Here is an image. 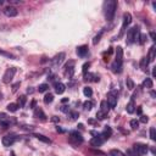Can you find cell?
I'll return each mask as SVG.
<instances>
[{"instance_id":"obj_30","label":"cell","mask_w":156,"mask_h":156,"mask_svg":"<svg viewBox=\"0 0 156 156\" xmlns=\"http://www.w3.org/2000/svg\"><path fill=\"white\" fill-rule=\"evenodd\" d=\"M52 100H54V95L50 94V93L44 96V102H45V104H50V102H52Z\"/></svg>"},{"instance_id":"obj_48","label":"cell","mask_w":156,"mask_h":156,"mask_svg":"<svg viewBox=\"0 0 156 156\" xmlns=\"http://www.w3.org/2000/svg\"><path fill=\"white\" fill-rule=\"evenodd\" d=\"M130 156H138V154L135 152V154H133V155H130Z\"/></svg>"},{"instance_id":"obj_21","label":"cell","mask_w":156,"mask_h":156,"mask_svg":"<svg viewBox=\"0 0 156 156\" xmlns=\"http://www.w3.org/2000/svg\"><path fill=\"white\" fill-rule=\"evenodd\" d=\"M147 65H149V60H147V57L145 56V57H143V58L140 60V68H141L143 71H146Z\"/></svg>"},{"instance_id":"obj_40","label":"cell","mask_w":156,"mask_h":156,"mask_svg":"<svg viewBox=\"0 0 156 156\" xmlns=\"http://www.w3.org/2000/svg\"><path fill=\"white\" fill-rule=\"evenodd\" d=\"M60 110H61L62 112H69V107H68V106H66V105L61 106V107H60Z\"/></svg>"},{"instance_id":"obj_49","label":"cell","mask_w":156,"mask_h":156,"mask_svg":"<svg viewBox=\"0 0 156 156\" xmlns=\"http://www.w3.org/2000/svg\"><path fill=\"white\" fill-rule=\"evenodd\" d=\"M11 156H15V155H13V154H12V155H11Z\"/></svg>"},{"instance_id":"obj_10","label":"cell","mask_w":156,"mask_h":156,"mask_svg":"<svg viewBox=\"0 0 156 156\" xmlns=\"http://www.w3.org/2000/svg\"><path fill=\"white\" fill-rule=\"evenodd\" d=\"M4 13H5V16H7V17H15V16H17V13H18V11H17V9L15 7V6H6L4 10Z\"/></svg>"},{"instance_id":"obj_32","label":"cell","mask_w":156,"mask_h":156,"mask_svg":"<svg viewBox=\"0 0 156 156\" xmlns=\"http://www.w3.org/2000/svg\"><path fill=\"white\" fill-rule=\"evenodd\" d=\"M106 117H107V113H106V112H102V111H100V110L96 112V118H98V119H105Z\"/></svg>"},{"instance_id":"obj_39","label":"cell","mask_w":156,"mask_h":156,"mask_svg":"<svg viewBox=\"0 0 156 156\" xmlns=\"http://www.w3.org/2000/svg\"><path fill=\"white\" fill-rule=\"evenodd\" d=\"M101 34H102V32H100V33H99V34H98V35H96V37L94 38V40H93V43H94V44H98V43H99V40H100V37H101Z\"/></svg>"},{"instance_id":"obj_31","label":"cell","mask_w":156,"mask_h":156,"mask_svg":"<svg viewBox=\"0 0 156 156\" xmlns=\"http://www.w3.org/2000/svg\"><path fill=\"white\" fill-rule=\"evenodd\" d=\"M17 108H18V105H17V104H13V102H12V104H9V105H7V110H9L10 112H16Z\"/></svg>"},{"instance_id":"obj_47","label":"cell","mask_w":156,"mask_h":156,"mask_svg":"<svg viewBox=\"0 0 156 156\" xmlns=\"http://www.w3.org/2000/svg\"><path fill=\"white\" fill-rule=\"evenodd\" d=\"M62 102H68V98H65V99H62Z\"/></svg>"},{"instance_id":"obj_23","label":"cell","mask_w":156,"mask_h":156,"mask_svg":"<svg viewBox=\"0 0 156 156\" xmlns=\"http://www.w3.org/2000/svg\"><path fill=\"white\" fill-rule=\"evenodd\" d=\"M26 101H27V98H26L24 95H21V96L17 99V105H18V107H23V106L26 105Z\"/></svg>"},{"instance_id":"obj_22","label":"cell","mask_w":156,"mask_h":156,"mask_svg":"<svg viewBox=\"0 0 156 156\" xmlns=\"http://www.w3.org/2000/svg\"><path fill=\"white\" fill-rule=\"evenodd\" d=\"M152 85H154V83H152L151 78H146V79H144V82H143V88H147V89H150V88H152Z\"/></svg>"},{"instance_id":"obj_14","label":"cell","mask_w":156,"mask_h":156,"mask_svg":"<svg viewBox=\"0 0 156 156\" xmlns=\"http://www.w3.org/2000/svg\"><path fill=\"white\" fill-rule=\"evenodd\" d=\"M123 61V50L121 46H117L116 49V57H115V62L117 63H122Z\"/></svg>"},{"instance_id":"obj_7","label":"cell","mask_w":156,"mask_h":156,"mask_svg":"<svg viewBox=\"0 0 156 156\" xmlns=\"http://www.w3.org/2000/svg\"><path fill=\"white\" fill-rule=\"evenodd\" d=\"M74 73V61H69L68 63H66L65 66V71H63V74L65 77L67 78H71Z\"/></svg>"},{"instance_id":"obj_9","label":"cell","mask_w":156,"mask_h":156,"mask_svg":"<svg viewBox=\"0 0 156 156\" xmlns=\"http://www.w3.org/2000/svg\"><path fill=\"white\" fill-rule=\"evenodd\" d=\"M134 151L138 155H146L147 151H149V147L145 144H135L134 145Z\"/></svg>"},{"instance_id":"obj_38","label":"cell","mask_w":156,"mask_h":156,"mask_svg":"<svg viewBox=\"0 0 156 156\" xmlns=\"http://www.w3.org/2000/svg\"><path fill=\"white\" fill-rule=\"evenodd\" d=\"M139 39H140L139 43H140V44H144L145 40H146V35H145V34H140V35H139Z\"/></svg>"},{"instance_id":"obj_24","label":"cell","mask_w":156,"mask_h":156,"mask_svg":"<svg viewBox=\"0 0 156 156\" xmlns=\"http://www.w3.org/2000/svg\"><path fill=\"white\" fill-rule=\"evenodd\" d=\"M108 105H107V102H106V100H102L101 101V104H100V111H102V112H108Z\"/></svg>"},{"instance_id":"obj_6","label":"cell","mask_w":156,"mask_h":156,"mask_svg":"<svg viewBox=\"0 0 156 156\" xmlns=\"http://www.w3.org/2000/svg\"><path fill=\"white\" fill-rule=\"evenodd\" d=\"M15 73H16V68H15V67L7 68V69L5 71V73H4V76H2V82H4L5 84H9V83L12 80Z\"/></svg>"},{"instance_id":"obj_28","label":"cell","mask_w":156,"mask_h":156,"mask_svg":"<svg viewBox=\"0 0 156 156\" xmlns=\"http://www.w3.org/2000/svg\"><path fill=\"white\" fill-rule=\"evenodd\" d=\"M83 94H84L85 96L90 98V96L93 95V90H91V88H89V87H84V88H83Z\"/></svg>"},{"instance_id":"obj_3","label":"cell","mask_w":156,"mask_h":156,"mask_svg":"<svg viewBox=\"0 0 156 156\" xmlns=\"http://www.w3.org/2000/svg\"><path fill=\"white\" fill-rule=\"evenodd\" d=\"M68 141H69L72 145H74V146L80 145V144L83 143V136H82L80 133H78V132H76V130H72V132L69 133Z\"/></svg>"},{"instance_id":"obj_42","label":"cell","mask_w":156,"mask_h":156,"mask_svg":"<svg viewBox=\"0 0 156 156\" xmlns=\"http://www.w3.org/2000/svg\"><path fill=\"white\" fill-rule=\"evenodd\" d=\"M18 87H20V83H16V84H13V87H12V91H16Z\"/></svg>"},{"instance_id":"obj_43","label":"cell","mask_w":156,"mask_h":156,"mask_svg":"<svg viewBox=\"0 0 156 156\" xmlns=\"http://www.w3.org/2000/svg\"><path fill=\"white\" fill-rule=\"evenodd\" d=\"M51 121H52V122H60V118H58L57 116H52V118H51Z\"/></svg>"},{"instance_id":"obj_11","label":"cell","mask_w":156,"mask_h":156,"mask_svg":"<svg viewBox=\"0 0 156 156\" xmlns=\"http://www.w3.org/2000/svg\"><path fill=\"white\" fill-rule=\"evenodd\" d=\"M63 58H65V54H63V52H60L58 55H56V56L51 60V65H52V67H58V66L63 62Z\"/></svg>"},{"instance_id":"obj_1","label":"cell","mask_w":156,"mask_h":156,"mask_svg":"<svg viewBox=\"0 0 156 156\" xmlns=\"http://www.w3.org/2000/svg\"><path fill=\"white\" fill-rule=\"evenodd\" d=\"M116 9H117V1L116 0H107L104 4V13L107 21H112L116 13Z\"/></svg>"},{"instance_id":"obj_36","label":"cell","mask_w":156,"mask_h":156,"mask_svg":"<svg viewBox=\"0 0 156 156\" xmlns=\"http://www.w3.org/2000/svg\"><path fill=\"white\" fill-rule=\"evenodd\" d=\"M150 138H151V140H156V133H155V128L154 127L150 128Z\"/></svg>"},{"instance_id":"obj_5","label":"cell","mask_w":156,"mask_h":156,"mask_svg":"<svg viewBox=\"0 0 156 156\" xmlns=\"http://www.w3.org/2000/svg\"><path fill=\"white\" fill-rule=\"evenodd\" d=\"M130 22H132V15H130L129 12H126V13L123 15V22H122V27H121L119 37H122V35H123V33L126 32V28L130 24Z\"/></svg>"},{"instance_id":"obj_25","label":"cell","mask_w":156,"mask_h":156,"mask_svg":"<svg viewBox=\"0 0 156 156\" xmlns=\"http://www.w3.org/2000/svg\"><path fill=\"white\" fill-rule=\"evenodd\" d=\"M33 136H35L37 139H39V140H41V141H44V143H51V140L49 139V138H46L45 135H41V134H34Z\"/></svg>"},{"instance_id":"obj_13","label":"cell","mask_w":156,"mask_h":156,"mask_svg":"<svg viewBox=\"0 0 156 156\" xmlns=\"http://www.w3.org/2000/svg\"><path fill=\"white\" fill-rule=\"evenodd\" d=\"M76 52H77V55L79 57H85L87 54H88V45H80V46H78L77 50H76Z\"/></svg>"},{"instance_id":"obj_29","label":"cell","mask_w":156,"mask_h":156,"mask_svg":"<svg viewBox=\"0 0 156 156\" xmlns=\"http://www.w3.org/2000/svg\"><path fill=\"white\" fill-rule=\"evenodd\" d=\"M38 90H39V93H45V91H48V90H49V84H46V83L40 84L39 88H38Z\"/></svg>"},{"instance_id":"obj_15","label":"cell","mask_w":156,"mask_h":156,"mask_svg":"<svg viewBox=\"0 0 156 156\" xmlns=\"http://www.w3.org/2000/svg\"><path fill=\"white\" fill-rule=\"evenodd\" d=\"M55 93L56 94H62L65 90H66V85L63 84V83H61V82H57V83H55Z\"/></svg>"},{"instance_id":"obj_19","label":"cell","mask_w":156,"mask_h":156,"mask_svg":"<svg viewBox=\"0 0 156 156\" xmlns=\"http://www.w3.org/2000/svg\"><path fill=\"white\" fill-rule=\"evenodd\" d=\"M34 117L40 118V119H45V117H46V116H45V113L43 112V110L38 107V108H35V110H34Z\"/></svg>"},{"instance_id":"obj_16","label":"cell","mask_w":156,"mask_h":156,"mask_svg":"<svg viewBox=\"0 0 156 156\" xmlns=\"http://www.w3.org/2000/svg\"><path fill=\"white\" fill-rule=\"evenodd\" d=\"M146 57H147L149 62H152V61L155 60V57H156V48H155V45H152V46L150 48V50H149V55H147Z\"/></svg>"},{"instance_id":"obj_44","label":"cell","mask_w":156,"mask_h":156,"mask_svg":"<svg viewBox=\"0 0 156 156\" xmlns=\"http://www.w3.org/2000/svg\"><path fill=\"white\" fill-rule=\"evenodd\" d=\"M56 132H58V133H65V130H63V129H62V128H60V127H58V126H57V127H56Z\"/></svg>"},{"instance_id":"obj_46","label":"cell","mask_w":156,"mask_h":156,"mask_svg":"<svg viewBox=\"0 0 156 156\" xmlns=\"http://www.w3.org/2000/svg\"><path fill=\"white\" fill-rule=\"evenodd\" d=\"M138 113H139V115H141V106H139V107H138Z\"/></svg>"},{"instance_id":"obj_34","label":"cell","mask_w":156,"mask_h":156,"mask_svg":"<svg viewBox=\"0 0 156 156\" xmlns=\"http://www.w3.org/2000/svg\"><path fill=\"white\" fill-rule=\"evenodd\" d=\"M68 116H69V118H71V119H73V121H74V119H77V118L79 117L78 112H76V111H69V112H68Z\"/></svg>"},{"instance_id":"obj_45","label":"cell","mask_w":156,"mask_h":156,"mask_svg":"<svg viewBox=\"0 0 156 156\" xmlns=\"http://www.w3.org/2000/svg\"><path fill=\"white\" fill-rule=\"evenodd\" d=\"M150 37H151V39H152V40H155V33H154V32H151V33H150Z\"/></svg>"},{"instance_id":"obj_20","label":"cell","mask_w":156,"mask_h":156,"mask_svg":"<svg viewBox=\"0 0 156 156\" xmlns=\"http://www.w3.org/2000/svg\"><path fill=\"white\" fill-rule=\"evenodd\" d=\"M112 71H113L115 73H121V72H122V63L113 62V63H112Z\"/></svg>"},{"instance_id":"obj_4","label":"cell","mask_w":156,"mask_h":156,"mask_svg":"<svg viewBox=\"0 0 156 156\" xmlns=\"http://www.w3.org/2000/svg\"><path fill=\"white\" fill-rule=\"evenodd\" d=\"M117 99H118V93H117L116 90H111V91L107 94V100H106L108 107L115 108V106L117 105Z\"/></svg>"},{"instance_id":"obj_2","label":"cell","mask_w":156,"mask_h":156,"mask_svg":"<svg viewBox=\"0 0 156 156\" xmlns=\"http://www.w3.org/2000/svg\"><path fill=\"white\" fill-rule=\"evenodd\" d=\"M139 35H140V30H139V27H133L128 30L127 33V43L128 44H133L135 41L139 40Z\"/></svg>"},{"instance_id":"obj_18","label":"cell","mask_w":156,"mask_h":156,"mask_svg":"<svg viewBox=\"0 0 156 156\" xmlns=\"http://www.w3.org/2000/svg\"><path fill=\"white\" fill-rule=\"evenodd\" d=\"M126 110H127V112H128V113H133V112L135 111V104H134V100H133V99L127 104Z\"/></svg>"},{"instance_id":"obj_35","label":"cell","mask_w":156,"mask_h":156,"mask_svg":"<svg viewBox=\"0 0 156 156\" xmlns=\"http://www.w3.org/2000/svg\"><path fill=\"white\" fill-rule=\"evenodd\" d=\"M130 127H132V129H138V127H139V121H138V119H132V121H130Z\"/></svg>"},{"instance_id":"obj_37","label":"cell","mask_w":156,"mask_h":156,"mask_svg":"<svg viewBox=\"0 0 156 156\" xmlns=\"http://www.w3.org/2000/svg\"><path fill=\"white\" fill-rule=\"evenodd\" d=\"M89 66H90V63H89V62H85V63L83 65V74H84V76L87 74V71H88Z\"/></svg>"},{"instance_id":"obj_17","label":"cell","mask_w":156,"mask_h":156,"mask_svg":"<svg viewBox=\"0 0 156 156\" xmlns=\"http://www.w3.org/2000/svg\"><path fill=\"white\" fill-rule=\"evenodd\" d=\"M111 134H112V129H111L108 126H106V128L104 129V132H102L100 135L102 136V139H104V140H106V139H108V138L111 136Z\"/></svg>"},{"instance_id":"obj_41","label":"cell","mask_w":156,"mask_h":156,"mask_svg":"<svg viewBox=\"0 0 156 156\" xmlns=\"http://www.w3.org/2000/svg\"><path fill=\"white\" fill-rule=\"evenodd\" d=\"M147 121H149V118H147L146 116H143V115H141V117H140V122H143V123H146Z\"/></svg>"},{"instance_id":"obj_8","label":"cell","mask_w":156,"mask_h":156,"mask_svg":"<svg viewBox=\"0 0 156 156\" xmlns=\"http://www.w3.org/2000/svg\"><path fill=\"white\" fill-rule=\"evenodd\" d=\"M1 141H2V145L7 147V146H11L16 141V136H15V134H6L2 136Z\"/></svg>"},{"instance_id":"obj_27","label":"cell","mask_w":156,"mask_h":156,"mask_svg":"<svg viewBox=\"0 0 156 156\" xmlns=\"http://www.w3.org/2000/svg\"><path fill=\"white\" fill-rule=\"evenodd\" d=\"M93 106H94V102H93V101H90V100H87V101L83 104L84 110H88V111H90V110L93 108Z\"/></svg>"},{"instance_id":"obj_12","label":"cell","mask_w":156,"mask_h":156,"mask_svg":"<svg viewBox=\"0 0 156 156\" xmlns=\"http://www.w3.org/2000/svg\"><path fill=\"white\" fill-rule=\"evenodd\" d=\"M105 140L102 139V136L100 135V134H96L91 140H90V145L91 146H94V147H98V146H100V145H102V143H104Z\"/></svg>"},{"instance_id":"obj_33","label":"cell","mask_w":156,"mask_h":156,"mask_svg":"<svg viewBox=\"0 0 156 156\" xmlns=\"http://www.w3.org/2000/svg\"><path fill=\"white\" fill-rule=\"evenodd\" d=\"M126 84H127V88H128L129 90H133V89H134V82H133L130 78H127Z\"/></svg>"},{"instance_id":"obj_26","label":"cell","mask_w":156,"mask_h":156,"mask_svg":"<svg viewBox=\"0 0 156 156\" xmlns=\"http://www.w3.org/2000/svg\"><path fill=\"white\" fill-rule=\"evenodd\" d=\"M110 156H126V154H123L121 150L112 149V150L110 151Z\"/></svg>"}]
</instances>
